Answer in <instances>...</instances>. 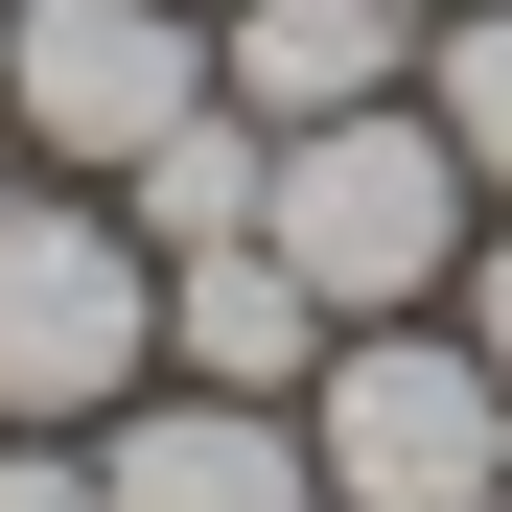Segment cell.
<instances>
[{"mask_svg": "<svg viewBox=\"0 0 512 512\" xmlns=\"http://www.w3.org/2000/svg\"><path fill=\"white\" fill-rule=\"evenodd\" d=\"M163 373V256L117 187H70V163H24L0 187V419L24 443H94V419Z\"/></svg>", "mask_w": 512, "mask_h": 512, "instance_id": "6da1fadb", "label": "cell"}, {"mask_svg": "<svg viewBox=\"0 0 512 512\" xmlns=\"http://www.w3.org/2000/svg\"><path fill=\"white\" fill-rule=\"evenodd\" d=\"M303 466L326 512H512V373L466 350V303H396L303 373Z\"/></svg>", "mask_w": 512, "mask_h": 512, "instance_id": "7a4b0ae2", "label": "cell"}, {"mask_svg": "<svg viewBox=\"0 0 512 512\" xmlns=\"http://www.w3.org/2000/svg\"><path fill=\"white\" fill-rule=\"evenodd\" d=\"M256 233L326 280V326H396V303L466 280L489 187H466V140L419 117V94H373V117H303V140H280V210H256Z\"/></svg>", "mask_w": 512, "mask_h": 512, "instance_id": "3957f363", "label": "cell"}, {"mask_svg": "<svg viewBox=\"0 0 512 512\" xmlns=\"http://www.w3.org/2000/svg\"><path fill=\"white\" fill-rule=\"evenodd\" d=\"M187 117H210V0H24L0 24V140L70 163V187H117Z\"/></svg>", "mask_w": 512, "mask_h": 512, "instance_id": "277c9868", "label": "cell"}, {"mask_svg": "<svg viewBox=\"0 0 512 512\" xmlns=\"http://www.w3.org/2000/svg\"><path fill=\"white\" fill-rule=\"evenodd\" d=\"M94 489H117V512H326L303 396H210V373H140V396L94 419Z\"/></svg>", "mask_w": 512, "mask_h": 512, "instance_id": "5b68a950", "label": "cell"}, {"mask_svg": "<svg viewBox=\"0 0 512 512\" xmlns=\"http://www.w3.org/2000/svg\"><path fill=\"white\" fill-rule=\"evenodd\" d=\"M210 94L256 140L373 117V94H419V0H210Z\"/></svg>", "mask_w": 512, "mask_h": 512, "instance_id": "8992f818", "label": "cell"}, {"mask_svg": "<svg viewBox=\"0 0 512 512\" xmlns=\"http://www.w3.org/2000/svg\"><path fill=\"white\" fill-rule=\"evenodd\" d=\"M350 326H326V280L280 233H210V256H163V373H210V396H303Z\"/></svg>", "mask_w": 512, "mask_h": 512, "instance_id": "52a82bcc", "label": "cell"}, {"mask_svg": "<svg viewBox=\"0 0 512 512\" xmlns=\"http://www.w3.org/2000/svg\"><path fill=\"white\" fill-rule=\"evenodd\" d=\"M117 210H140V256H210V233H256V210H280V140L210 94L187 140H140V163H117Z\"/></svg>", "mask_w": 512, "mask_h": 512, "instance_id": "ba28073f", "label": "cell"}, {"mask_svg": "<svg viewBox=\"0 0 512 512\" xmlns=\"http://www.w3.org/2000/svg\"><path fill=\"white\" fill-rule=\"evenodd\" d=\"M419 117H443L466 187L512 210V0H443V24H419Z\"/></svg>", "mask_w": 512, "mask_h": 512, "instance_id": "9c48e42d", "label": "cell"}, {"mask_svg": "<svg viewBox=\"0 0 512 512\" xmlns=\"http://www.w3.org/2000/svg\"><path fill=\"white\" fill-rule=\"evenodd\" d=\"M0 512H117V489H94V443H24L0 419Z\"/></svg>", "mask_w": 512, "mask_h": 512, "instance_id": "30bf717a", "label": "cell"}, {"mask_svg": "<svg viewBox=\"0 0 512 512\" xmlns=\"http://www.w3.org/2000/svg\"><path fill=\"white\" fill-rule=\"evenodd\" d=\"M443 303H466V350H489V373H512V210H489V233H466V280H443Z\"/></svg>", "mask_w": 512, "mask_h": 512, "instance_id": "8fae6325", "label": "cell"}, {"mask_svg": "<svg viewBox=\"0 0 512 512\" xmlns=\"http://www.w3.org/2000/svg\"><path fill=\"white\" fill-rule=\"evenodd\" d=\"M0 24H24V0H0Z\"/></svg>", "mask_w": 512, "mask_h": 512, "instance_id": "7c38bea8", "label": "cell"}, {"mask_svg": "<svg viewBox=\"0 0 512 512\" xmlns=\"http://www.w3.org/2000/svg\"><path fill=\"white\" fill-rule=\"evenodd\" d=\"M419 24H443V0H419Z\"/></svg>", "mask_w": 512, "mask_h": 512, "instance_id": "4fadbf2b", "label": "cell"}]
</instances>
